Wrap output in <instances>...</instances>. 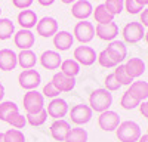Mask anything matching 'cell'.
<instances>
[{"label": "cell", "mask_w": 148, "mask_h": 142, "mask_svg": "<svg viewBox=\"0 0 148 142\" xmlns=\"http://www.w3.org/2000/svg\"><path fill=\"white\" fill-rule=\"evenodd\" d=\"M104 6L107 8V10L110 14H113L116 16V15L121 14L123 8H125V0H105Z\"/></svg>", "instance_id": "cell-33"}, {"label": "cell", "mask_w": 148, "mask_h": 142, "mask_svg": "<svg viewBox=\"0 0 148 142\" xmlns=\"http://www.w3.org/2000/svg\"><path fill=\"white\" fill-rule=\"evenodd\" d=\"M18 65V56L12 49H0V70L12 71Z\"/></svg>", "instance_id": "cell-16"}, {"label": "cell", "mask_w": 148, "mask_h": 142, "mask_svg": "<svg viewBox=\"0 0 148 142\" xmlns=\"http://www.w3.org/2000/svg\"><path fill=\"white\" fill-rule=\"evenodd\" d=\"M6 123H9L12 127H15V129L19 130V129H24V127H25V124H27V118L24 117L22 114L18 113V114H14V115H12Z\"/></svg>", "instance_id": "cell-36"}, {"label": "cell", "mask_w": 148, "mask_h": 142, "mask_svg": "<svg viewBox=\"0 0 148 142\" xmlns=\"http://www.w3.org/2000/svg\"><path fill=\"white\" fill-rule=\"evenodd\" d=\"M139 111H141V114L148 120V101H144V102L139 104Z\"/></svg>", "instance_id": "cell-42"}, {"label": "cell", "mask_w": 148, "mask_h": 142, "mask_svg": "<svg viewBox=\"0 0 148 142\" xmlns=\"http://www.w3.org/2000/svg\"><path fill=\"white\" fill-rule=\"evenodd\" d=\"M93 16H95V21L98 24H108V22H113L114 21V15L110 14L104 5H98L95 8Z\"/></svg>", "instance_id": "cell-27"}, {"label": "cell", "mask_w": 148, "mask_h": 142, "mask_svg": "<svg viewBox=\"0 0 148 142\" xmlns=\"http://www.w3.org/2000/svg\"><path fill=\"white\" fill-rule=\"evenodd\" d=\"M64 5H71V3H74V2H77V0H61Z\"/></svg>", "instance_id": "cell-47"}, {"label": "cell", "mask_w": 148, "mask_h": 142, "mask_svg": "<svg viewBox=\"0 0 148 142\" xmlns=\"http://www.w3.org/2000/svg\"><path fill=\"white\" fill-rule=\"evenodd\" d=\"M125 8L132 15H136V14H139L141 10H144V6L138 5L136 0H125Z\"/></svg>", "instance_id": "cell-38"}, {"label": "cell", "mask_w": 148, "mask_h": 142, "mask_svg": "<svg viewBox=\"0 0 148 142\" xmlns=\"http://www.w3.org/2000/svg\"><path fill=\"white\" fill-rule=\"evenodd\" d=\"M19 86L25 90H34L37 86H40L42 83V76L39 71L36 70H24L22 73L18 76Z\"/></svg>", "instance_id": "cell-5"}, {"label": "cell", "mask_w": 148, "mask_h": 142, "mask_svg": "<svg viewBox=\"0 0 148 142\" xmlns=\"http://www.w3.org/2000/svg\"><path fill=\"white\" fill-rule=\"evenodd\" d=\"M141 127L136 122L126 120L116 129V136L120 142H138L141 138Z\"/></svg>", "instance_id": "cell-2"}, {"label": "cell", "mask_w": 148, "mask_h": 142, "mask_svg": "<svg viewBox=\"0 0 148 142\" xmlns=\"http://www.w3.org/2000/svg\"><path fill=\"white\" fill-rule=\"evenodd\" d=\"M138 142H148V133L141 135V138H139V141H138Z\"/></svg>", "instance_id": "cell-45"}, {"label": "cell", "mask_w": 148, "mask_h": 142, "mask_svg": "<svg viewBox=\"0 0 148 142\" xmlns=\"http://www.w3.org/2000/svg\"><path fill=\"white\" fill-rule=\"evenodd\" d=\"M114 76L117 79V81L120 83L121 86H130L132 83H133V79L126 73V70H125V65H117L116 70H114Z\"/></svg>", "instance_id": "cell-32"}, {"label": "cell", "mask_w": 148, "mask_h": 142, "mask_svg": "<svg viewBox=\"0 0 148 142\" xmlns=\"http://www.w3.org/2000/svg\"><path fill=\"white\" fill-rule=\"evenodd\" d=\"M127 92H129L136 101L144 102L145 99H148V81H142V80L133 81L132 85L129 86Z\"/></svg>", "instance_id": "cell-20"}, {"label": "cell", "mask_w": 148, "mask_h": 142, "mask_svg": "<svg viewBox=\"0 0 148 142\" xmlns=\"http://www.w3.org/2000/svg\"><path fill=\"white\" fill-rule=\"evenodd\" d=\"M61 62H62V58L55 51H45L40 55V64L46 70H56L61 67Z\"/></svg>", "instance_id": "cell-17"}, {"label": "cell", "mask_w": 148, "mask_h": 142, "mask_svg": "<svg viewBox=\"0 0 148 142\" xmlns=\"http://www.w3.org/2000/svg\"><path fill=\"white\" fill-rule=\"evenodd\" d=\"M113 105V95L107 89H95L89 96V106L92 111L104 113L108 111L110 106Z\"/></svg>", "instance_id": "cell-1"}, {"label": "cell", "mask_w": 148, "mask_h": 142, "mask_svg": "<svg viewBox=\"0 0 148 142\" xmlns=\"http://www.w3.org/2000/svg\"><path fill=\"white\" fill-rule=\"evenodd\" d=\"M98 124H99V127L104 132H113L120 124V115L116 111H111V110L104 111L98 117Z\"/></svg>", "instance_id": "cell-9"}, {"label": "cell", "mask_w": 148, "mask_h": 142, "mask_svg": "<svg viewBox=\"0 0 148 142\" xmlns=\"http://www.w3.org/2000/svg\"><path fill=\"white\" fill-rule=\"evenodd\" d=\"M18 113H19V110L15 102H12V101L0 102V120L2 122H8L12 115L18 114Z\"/></svg>", "instance_id": "cell-25"}, {"label": "cell", "mask_w": 148, "mask_h": 142, "mask_svg": "<svg viewBox=\"0 0 148 142\" xmlns=\"http://www.w3.org/2000/svg\"><path fill=\"white\" fill-rule=\"evenodd\" d=\"M96 52L90 46H77L74 49V61H77L83 67H90L96 61Z\"/></svg>", "instance_id": "cell-7"}, {"label": "cell", "mask_w": 148, "mask_h": 142, "mask_svg": "<svg viewBox=\"0 0 148 142\" xmlns=\"http://www.w3.org/2000/svg\"><path fill=\"white\" fill-rule=\"evenodd\" d=\"M71 130V126H70V123L68 122H65V120H55L52 124H51V135H52V138L55 139V141H65V138H67V135H68V132Z\"/></svg>", "instance_id": "cell-18"}, {"label": "cell", "mask_w": 148, "mask_h": 142, "mask_svg": "<svg viewBox=\"0 0 148 142\" xmlns=\"http://www.w3.org/2000/svg\"><path fill=\"white\" fill-rule=\"evenodd\" d=\"M0 142H6L5 141V133H2V132H0Z\"/></svg>", "instance_id": "cell-48"}, {"label": "cell", "mask_w": 148, "mask_h": 142, "mask_svg": "<svg viewBox=\"0 0 148 142\" xmlns=\"http://www.w3.org/2000/svg\"><path fill=\"white\" fill-rule=\"evenodd\" d=\"M15 34V25L14 22L8 18H0V40H8Z\"/></svg>", "instance_id": "cell-28"}, {"label": "cell", "mask_w": 148, "mask_h": 142, "mask_svg": "<svg viewBox=\"0 0 148 142\" xmlns=\"http://www.w3.org/2000/svg\"><path fill=\"white\" fill-rule=\"evenodd\" d=\"M107 51H108V53L113 56L119 64L125 61V58L127 56L126 43H125V42H120V40H113V42H110V44L107 46Z\"/></svg>", "instance_id": "cell-19"}, {"label": "cell", "mask_w": 148, "mask_h": 142, "mask_svg": "<svg viewBox=\"0 0 148 142\" xmlns=\"http://www.w3.org/2000/svg\"><path fill=\"white\" fill-rule=\"evenodd\" d=\"M33 2H34V0H12V5H14L16 9L25 10V9H28L33 5Z\"/></svg>", "instance_id": "cell-40"}, {"label": "cell", "mask_w": 148, "mask_h": 142, "mask_svg": "<svg viewBox=\"0 0 148 142\" xmlns=\"http://www.w3.org/2000/svg\"><path fill=\"white\" fill-rule=\"evenodd\" d=\"M36 31L42 37H53V36L58 33V22L55 18L52 16H43L36 25Z\"/></svg>", "instance_id": "cell-10"}, {"label": "cell", "mask_w": 148, "mask_h": 142, "mask_svg": "<svg viewBox=\"0 0 148 142\" xmlns=\"http://www.w3.org/2000/svg\"><path fill=\"white\" fill-rule=\"evenodd\" d=\"M144 39H145V42H147V43H148V31H147V33H145V36H144Z\"/></svg>", "instance_id": "cell-49"}, {"label": "cell", "mask_w": 148, "mask_h": 142, "mask_svg": "<svg viewBox=\"0 0 148 142\" xmlns=\"http://www.w3.org/2000/svg\"><path fill=\"white\" fill-rule=\"evenodd\" d=\"M37 15L34 10H30V9H25V10H21L18 14V24L22 27V30H31L33 27L37 25Z\"/></svg>", "instance_id": "cell-23"}, {"label": "cell", "mask_w": 148, "mask_h": 142, "mask_svg": "<svg viewBox=\"0 0 148 142\" xmlns=\"http://www.w3.org/2000/svg\"><path fill=\"white\" fill-rule=\"evenodd\" d=\"M5 141L6 142H25V136L18 129H9L5 132Z\"/></svg>", "instance_id": "cell-35"}, {"label": "cell", "mask_w": 148, "mask_h": 142, "mask_svg": "<svg viewBox=\"0 0 148 142\" xmlns=\"http://www.w3.org/2000/svg\"><path fill=\"white\" fill-rule=\"evenodd\" d=\"M139 101H136L132 95L126 90L125 93H123V96L120 99V105H121V108H125V110H135L136 106H139Z\"/></svg>", "instance_id": "cell-34"}, {"label": "cell", "mask_w": 148, "mask_h": 142, "mask_svg": "<svg viewBox=\"0 0 148 142\" xmlns=\"http://www.w3.org/2000/svg\"><path fill=\"white\" fill-rule=\"evenodd\" d=\"M61 73H64L65 76L70 77H76L80 73V64L74 59H65V61L61 62Z\"/></svg>", "instance_id": "cell-26"}, {"label": "cell", "mask_w": 148, "mask_h": 142, "mask_svg": "<svg viewBox=\"0 0 148 142\" xmlns=\"http://www.w3.org/2000/svg\"><path fill=\"white\" fill-rule=\"evenodd\" d=\"M73 42H74V37H73V34L68 33V31H58L53 36V46L59 52L68 51L70 47L73 46Z\"/></svg>", "instance_id": "cell-21"}, {"label": "cell", "mask_w": 148, "mask_h": 142, "mask_svg": "<svg viewBox=\"0 0 148 142\" xmlns=\"http://www.w3.org/2000/svg\"><path fill=\"white\" fill-rule=\"evenodd\" d=\"M3 96H5V86L2 85V83H0V102H2Z\"/></svg>", "instance_id": "cell-44"}, {"label": "cell", "mask_w": 148, "mask_h": 142, "mask_svg": "<svg viewBox=\"0 0 148 142\" xmlns=\"http://www.w3.org/2000/svg\"><path fill=\"white\" fill-rule=\"evenodd\" d=\"M22 105L27 114H33L45 108V96L37 90H28L22 98Z\"/></svg>", "instance_id": "cell-3"}, {"label": "cell", "mask_w": 148, "mask_h": 142, "mask_svg": "<svg viewBox=\"0 0 148 142\" xmlns=\"http://www.w3.org/2000/svg\"><path fill=\"white\" fill-rule=\"evenodd\" d=\"M136 3L141 6H145V5H148V0H136Z\"/></svg>", "instance_id": "cell-46"}, {"label": "cell", "mask_w": 148, "mask_h": 142, "mask_svg": "<svg viewBox=\"0 0 148 142\" xmlns=\"http://www.w3.org/2000/svg\"><path fill=\"white\" fill-rule=\"evenodd\" d=\"M80 43H89L95 37V25L88 21H80L74 27V36Z\"/></svg>", "instance_id": "cell-8"}, {"label": "cell", "mask_w": 148, "mask_h": 142, "mask_svg": "<svg viewBox=\"0 0 148 142\" xmlns=\"http://www.w3.org/2000/svg\"><path fill=\"white\" fill-rule=\"evenodd\" d=\"M96 61L99 62V65H101V67H104V68H116L117 65H120V64L116 61V59L108 53V51H107V49H104V51H101L99 53H98Z\"/></svg>", "instance_id": "cell-30"}, {"label": "cell", "mask_w": 148, "mask_h": 142, "mask_svg": "<svg viewBox=\"0 0 148 142\" xmlns=\"http://www.w3.org/2000/svg\"><path fill=\"white\" fill-rule=\"evenodd\" d=\"M25 118H27V122H28L31 126H36V127H37V126H42V124H45V122L47 120V111L43 108V110L37 111V113L27 114Z\"/></svg>", "instance_id": "cell-31"}, {"label": "cell", "mask_w": 148, "mask_h": 142, "mask_svg": "<svg viewBox=\"0 0 148 142\" xmlns=\"http://www.w3.org/2000/svg\"><path fill=\"white\" fill-rule=\"evenodd\" d=\"M92 115H93V111L90 110V106L86 105V104H77L70 110L71 122L74 124H79V126L89 123L92 120Z\"/></svg>", "instance_id": "cell-4"}, {"label": "cell", "mask_w": 148, "mask_h": 142, "mask_svg": "<svg viewBox=\"0 0 148 142\" xmlns=\"http://www.w3.org/2000/svg\"><path fill=\"white\" fill-rule=\"evenodd\" d=\"M93 14V8L89 0H77L71 6V15L80 21H86Z\"/></svg>", "instance_id": "cell-14"}, {"label": "cell", "mask_w": 148, "mask_h": 142, "mask_svg": "<svg viewBox=\"0 0 148 142\" xmlns=\"http://www.w3.org/2000/svg\"><path fill=\"white\" fill-rule=\"evenodd\" d=\"M47 115L53 117L55 120H61L68 113V104L62 98H55L47 104Z\"/></svg>", "instance_id": "cell-13"}, {"label": "cell", "mask_w": 148, "mask_h": 142, "mask_svg": "<svg viewBox=\"0 0 148 142\" xmlns=\"http://www.w3.org/2000/svg\"><path fill=\"white\" fill-rule=\"evenodd\" d=\"M37 2H39V5H42V6H51V5L55 3V0H37Z\"/></svg>", "instance_id": "cell-43"}, {"label": "cell", "mask_w": 148, "mask_h": 142, "mask_svg": "<svg viewBox=\"0 0 148 142\" xmlns=\"http://www.w3.org/2000/svg\"><path fill=\"white\" fill-rule=\"evenodd\" d=\"M36 36L31 33V30H19L18 33L14 34V43L21 51H28L34 46Z\"/></svg>", "instance_id": "cell-12"}, {"label": "cell", "mask_w": 148, "mask_h": 142, "mask_svg": "<svg viewBox=\"0 0 148 142\" xmlns=\"http://www.w3.org/2000/svg\"><path fill=\"white\" fill-rule=\"evenodd\" d=\"M147 133H148V129H147Z\"/></svg>", "instance_id": "cell-51"}, {"label": "cell", "mask_w": 148, "mask_h": 142, "mask_svg": "<svg viewBox=\"0 0 148 142\" xmlns=\"http://www.w3.org/2000/svg\"><path fill=\"white\" fill-rule=\"evenodd\" d=\"M139 22L142 24V27H148V9H144L139 15Z\"/></svg>", "instance_id": "cell-41"}, {"label": "cell", "mask_w": 148, "mask_h": 142, "mask_svg": "<svg viewBox=\"0 0 148 142\" xmlns=\"http://www.w3.org/2000/svg\"><path fill=\"white\" fill-rule=\"evenodd\" d=\"M104 83H105V87H104V89H107L108 92H116V90H119V89L121 87V85L117 81L114 73L108 74V76L105 77V81H104Z\"/></svg>", "instance_id": "cell-37"}, {"label": "cell", "mask_w": 148, "mask_h": 142, "mask_svg": "<svg viewBox=\"0 0 148 142\" xmlns=\"http://www.w3.org/2000/svg\"><path fill=\"white\" fill-rule=\"evenodd\" d=\"M65 142H88V132L82 127H74L68 132Z\"/></svg>", "instance_id": "cell-29"}, {"label": "cell", "mask_w": 148, "mask_h": 142, "mask_svg": "<svg viewBox=\"0 0 148 142\" xmlns=\"http://www.w3.org/2000/svg\"><path fill=\"white\" fill-rule=\"evenodd\" d=\"M0 14H2V8H0Z\"/></svg>", "instance_id": "cell-50"}, {"label": "cell", "mask_w": 148, "mask_h": 142, "mask_svg": "<svg viewBox=\"0 0 148 142\" xmlns=\"http://www.w3.org/2000/svg\"><path fill=\"white\" fill-rule=\"evenodd\" d=\"M125 70L132 79H138L145 73V62L141 58H130L125 64Z\"/></svg>", "instance_id": "cell-22"}, {"label": "cell", "mask_w": 148, "mask_h": 142, "mask_svg": "<svg viewBox=\"0 0 148 142\" xmlns=\"http://www.w3.org/2000/svg\"><path fill=\"white\" fill-rule=\"evenodd\" d=\"M16 56H18V64H19V67L22 70H31L36 65V62H37V56H36V53L31 49L21 51Z\"/></svg>", "instance_id": "cell-24"}, {"label": "cell", "mask_w": 148, "mask_h": 142, "mask_svg": "<svg viewBox=\"0 0 148 142\" xmlns=\"http://www.w3.org/2000/svg\"><path fill=\"white\" fill-rule=\"evenodd\" d=\"M145 36V30L142 27L141 22H129L123 28V39H125L126 43L135 44L144 39Z\"/></svg>", "instance_id": "cell-6"}, {"label": "cell", "mask_w": 148, "mask_h": 142, "mask_svg": "<svg viewBox=\"0 0 148 142\" xmlns=\"http://www.w3.org/2000/svg\"><path fill=\"white\" fill-rule=\"evenodd\" d=\"M52 83L59 92H71L74 87H76V79L70 77V76H65L64 73H61V71H58V73L53 74Z\"/></svg>", "instance_id": "cell-15"}, {"label": "cell", "mask_w": 148, "mask_h": 142, "mask_svg": "<svg viewBox=\"0 0 148 142\" xmlns=\"http://www.w3.org/2000/svg\"><path fill=\"white\" fill-rule=\"evenodd\" d=\"M61 92L53 86V83L51 81V83H47V85H45V87H43V92H42V95L43 96H46V98H56L58 95H59Z\"/></svg>", "instance_id": "cell-39"}, {"label": "cell", "mask_w": 148, "mask_h": 142, "mask_svg": "<svg viewBox=\"0 0 148 142\" xmlns=\"http://www.w3.org/2000/svg\"><path fill=\"white\" fill-rule=\"evenodd\" d=\"M95 34L101 40L113 42L119 36V25H117L114 21L113 22H108V24H98V25L95 27Z\"/></svg>", "instance_id": "cell-11"}]
</instances>
